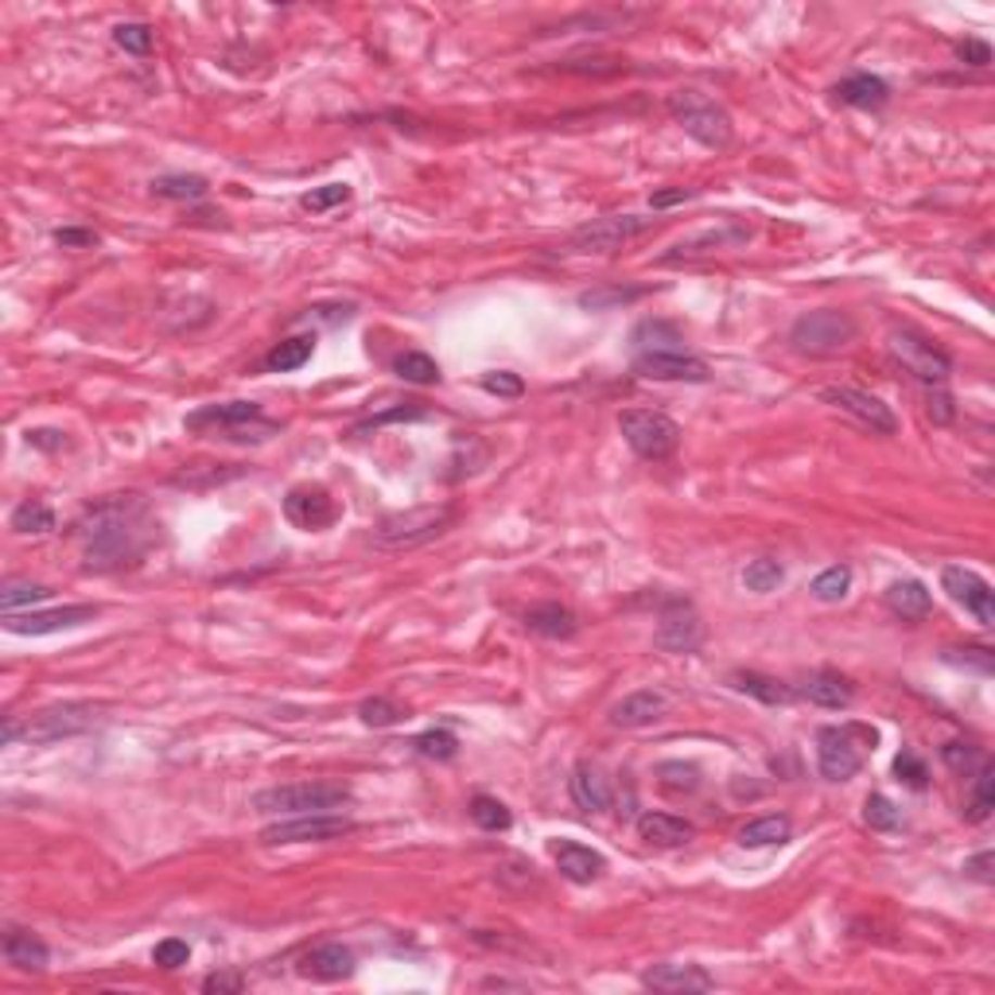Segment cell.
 Segmentation results:
<instances>
[{"mask_svg":"<svg viewBox=\"0 0 995 995\" xmlns=\"http://www.w3.org/2000/svg\"><path fill=\"white\" fill-rule=\"evenodd\" d=\"M9 525H12V533H24V537H43V533H51L55 530V513H51V506H43V502H20L16 510H12V518H9Z\"/></svg>","mask_w":995,"mask_h":995,"instance_id":"39","label":"cell"},{"mask_svg":"<svg viewBox=\"0 0 995 995\" xmlns=\"http://www.w3.org/2000/svg\"><path fill=\"white\" fill-rule=\"evenodd\" d=\"M350 187L346 183H327V187H316V191H307L304 199H299V206L304 211H311V215H327V211H335V206L350 203Z\"/></svg>","mask_w":995,"mask_h":995,"instance_id":"46","label":"cell"},{"mask_svg":"<svg viewBox=\"0 0 995 995\" xmlns=\"http://www.w3.org/2000/svg\"><path fill=\"white\" fill-rule=\"evenodd\" d=\"M187 432H222L226 439H253V444H260V439H269L280 432L277 420H265V412H260V405H253V400H226V405H206V409L191 412V417L183 420Z\"/></svg>","mask_w":995,"mask_h":995,"instance_id":"5","label":"cell"},{"mask_svg":"<svg viewBox=\"0 0 995 995\" xmlns=\"http://www.w3.org/2000/svg\"><path fill=\"white\" fill-rule=\"evenodd\" d=\"M51 599V587L36 584V579H4L0 587V611L4 614H16L20 607H36Z\"/></svg>","mask_w":995,"mask_h":995,"instance_id":"36","label":"cell"},{"mask_svg":"<svg viewBox=\"0 0 995 995\" xmlns=\"http://www.w3.org/2000/svg\"><path fill=\"white\" fill-rule=\"evenodd\" d=\"M311 354H316V339H311V335L284 339V343H277L269 354H265V370L292 373V370H299V366L311 362Z\"/></svg>","mask_w":995,"mask_h":995,"instance_id":"34","label":"cell"},{"mask_svg":"<svg viewBox=\"0 0 995 995\" xmlns=\"http://www.w3.org/2000/svg\"><path fill=\"white\" fill-rule=\"evenodd\" d=\"M358 716H362L366 727H393L400 716H405V712H400V707L393 704L390 697H370V700H362Z\"/></svg>","mask_w":995,"mask_h":995,"instance_id":"49","label":"cell"},{"mask_svg":"<svg viewBox=\"0 0 995 995\" xmlns=\"http://www.w3.org/2000/svg\"><path fill=\"white\" fill-rule=\"evenodd\" d=\"M393 373L409 385H436L439 382V366L432 362L429 354H420V350L397 354V358H393Z\"/></svg>","mask_w":995,"mask_h":995,"instance_id":"38","label":"cell"},{"mask_svg":"<svg viewBox=\"0 0 995 995\" xmlns=\"http://www.w3.org/2000/svg\"><path fill=\"white\" fill-rule=\"evenodd\" d=\"M55 242L63 250H90V245H98V233L82 230V226H63V230H55Z\"/></svg>","mask_w":995,"mask_h":995,"instance_id":"56","label":"cell"},{"mask_svg":"<svg viewBox=\"0 0 995 995\" xmlns=\"http://www.w3.org/2000/svg\"><path fill=\"white\" fill-rule=\"evenodd\" d=\"M820 400L832 405L837 412H844V417H852L859 429L875 432V436H894L898 432V420H894L891 405H883V400L867 390H856V385H825Z\"/></svg>","mask_w":995,"mask_h":995,"instance_id":"11","label":"cell"},{"mask_svg":"<svg viewBox=\"0 0 995 995\" xmlns=\"http://www.w3.org/2000/svg\"><path fill=\"white\" fill-rule=\"evenodd\" d=\"M747 242H751V230H747V226H719V230L692 233V238L677 242L669 253H661V265H680V260L707 257V253L731 250V245H747Z\"/></svg>","mask_w":995,"mask_h":995,"instance_id":"19","label":"cell"},{"mask_svg":"<svg viewBox=\"0 0 995 995\" xmlns=\"http://www.w3.org/2000/svg\"><path fill=\"white\" fill-rule=\"evenodd\" d=\"M152 960H156L160 968H168V972H171V968H179V965H187V960H191V945H187V941H179V937H164L156 949H152Z\"/></svg>","mask_w":995,"mask_h":995,"instance_id":"55","label":"cell"},{"mask_svg":"<svg viewBox=\"0 0 995 995\" xmlns=\"http://www.w3.org/2000/svg\"><path fill=\"white\" fill-rule=\"evenodd\" d=\"M206 191H211V183H206L203 176H160V179H152V195L171 199V203H199V199H206Z\"/></svg>","mask_w":995,"mask_h":995,"instance_id":"35","label":"cell"},{"mask_svg":"<svg viewBox=\"0 0 995 995\" xmlns=\"http://www.w3.org/2000/svg\"><path fill=\"white\" fill-rule=\"evenodd\" d=\"M90 618H98V607L78 603V607H59V611H43V614H4V630L20 634V638H43V634L82 626V623H90Z\"/></svg>","mask_w":995,"mask_h":995,"instance_id":"18","label":"cell"},{"mask_svg":"<svg viewBox=\"0 0 995 995\" xmlns=\"http://www.w3.org/2000/svg\"><path fill=\"white\" fill-rule=\"evenodd\" d=\"M471 820H475L483 832H506V828L513 825L510 809H506L498 798H486V793H479V798H471Z\"/></svg>","mask_w":995,"mask_h":995,"instance_id":"42","label":"cell"},{"mask_svg":"<svg viewBox=\"0 0 995 995\" xmlns=\"http://www.w3.org/2000/svg\"><path fill=\"white\" fill-rule=\"evenodd\" d=\"M28 444L31 447H43V451H55V447L66 444V436H63V432H55V429H36V432H28Z\"/></svg>","mask_w":995,"mask_h":995,"instance_id":"61","label":"cell"},{"mask_svg":"<svg viewBox=\"0 0 995 995\" xmlns=\"http://www.w3.org/2000/svg\"><path fill=\"white\" fill-rule=\"evenodd\" d=\"M567 793H572V801H576V809H584V813H607L611 809V801H614L607 774L591 763H579L576 770H572V778H567Z\"/></svg>","mask_w":995,"mask_h":995,"instance_id":"22","label":"cell"},{"mask_svg":"<svg viewBox=\"0 0 995 995\" xmlns=\"http://www.w3.org/2000/svg\"><path fill=\"white\" fill-rule=\"evenodd\" d=\"M93 727H98L93 704H51L20 724V739H28V743H59V739H75L82 731H93Z\"/></svg>","mask_w":995,"mask_h":995,"instance_id":"10","label":"cell"},{"mask_svg":"<svg viewBox=\"0 0 995 995\" xmlns=\"http://www.w3.org/2000/svg\"><path fill=\"white\" fill-rule=\"evenodd\" d=\"M552 856H557V867H560V875H564L567 883H596L599 875H603V867H607V859L599 856L596 847H587V844H576V840H560L557 847H552Z\"/></svg>","mask_w":995,"mask_h":995,"instance_id":"24","label":"cell"},{"mask_svg":"<svg viewBox=\"0 0 995 995\" xmlns=\"http://www.w3.org/2000/svg\"><path fill=\"white\" fill-rule=\"evenodd\" d=\"M886 350H891L894 362L903 366L914 382L926 385V390L949 385V373H953L949 354L937 350V346L921 335V331H914V327H894L891 339H886Z\"/></svg>","mask_w":995,"mask_h":995,"instance_id":"7","label":"cell"},{"mask_svg":"<svg viewBox=\"0 0 995 995\" xmlns=\"http://www.w3.org/2000/svg\"><path fill=\"white\" fill-rule=\"evenodd\" d=\"M669 113L680 129L689 132L692 140H700L704 149L724 152L731 140H736V125H731V113L719 102H712L707 93L700 90H677L669 98Z\"/></svg>","mask_w":995,"mask_h":995,"instance_id":"4","label":"cell"},{"mask_svg":"<svg viewBox=\"0 0 995 995\" xmlns=\"http://www.w3.org/2000/svg\"><path fill=\"white\" fill-rule=\"evenodd\" d=\"M692 832H697V828H692L689 820L673 817V813H642V817H638V837H642L646 844H653V847H680V844H689Z\"/></svg>","mask_w":995,"mask_h":995,"instance_id":"25","label":"cell"},{"mask_svg":"<svg viewBox=\"0 0 995 995\" xmlns=\"http://www.w3.org/2000/svg\"><path fill=\"white\" fill-rule=\"evenodd\" d=\"M618 432H623V439L630 444L634 456L646 459V463L669 459L680 444L677 420L665 417V412H658V409H626L623 417H618Z\"/></svg>","mask_w":995,"mask_h":995,"instance_id":"8","label":"cell"},{"mask_svg":"<svg viewBox=\"0 0 995 995\" xmlns=\"http://www.w3.org/2000/svg\"><path fill=\"white\" fill-rule=\"evenodd\" d=\"M864 820L875 828V832H894V828L903 825V809H898L891 798H883V793H871V798L864 801Z\"/></svg>","mask_w":995,"mask_h":995,"instance_id":"44","label":"cell"},{"mask_svg":"<svg viewBox=\"0 0 995 995\" xmlns=\"http://www.w3.org/2000/svg\"><path fill=\"white\" fill-rule=\"evenodd\" d=\"M354 820L343 813H304V817L277 820V825L260 828V844L280 847V844H327V840L350 837Z\"/></svg>","mask_w":995,"mask_h":995,"instance_id":"9","label":"cell"},{"mask_svg":"<svg viewBox=\"0 0 995 995\" xmlns=\"http://www.w3.org/2000/svg\"><path fill=\"white\" fill-rule=\"evenodd\" d=\"M941 758H945V766H949L953 774H968L984 763V754H980L972 743H945L941 747Z\"/></svg>","mask_w":995,"mask_h":995,"instance_id":"52","label":"cell"},{"mask_svg":"<svg viewBox=\"0 0 995 995\" xmlns=\"http://www.w3.org/2000/svg\"><path fill=\"white\" fill-rule=\"evenodd\" d=\"M689 199H692L689 187H673V191H658V195L650 199V206H653V211H669V206L689 203Z\"/></svg>","mask_w":995,"mask_h":995,"instance_id":"60","label":"cell"},{"mask_svg":"<svg viewBox=\"0 0 995 995\" xmlns=\"http://www.w3.org/2000/svg\"><path fill=\"white\" fill-rule=\"evenodd\" d=\"M245 987V980L238 977V972H211V977L203 980V992L211 995H238Z\"/></svg>","mask_w":995,"mask_h":995,"instance_id":"57","label":"cell"},{"mask_svg":"<svg viewBox=\"0 0 995 995\" xmlns=\"http://www.w3.org/2000/svg\"><path fill=\"white\" fill-rule=\"evenodd\" d=\"M781 579H786V567H781L778 560H770V557H758V560H751V564L743 567V584H747V591H754V596L778 591Z\"/></svg>","mask_w":995,"mask_h":995,"instance_id":"41","label":"cell"},{"mask_svg":"<svg viewBox=\"0 0 995 995\" xmlns=\"http://www.w3.org/2000/svg\"><path fill=\"white\" fill-rule=\"evenodd\" d=\"M817 766H820V778H828V781L856 778L859 766H864V754H859L856 739H852L847 727H820L817 731Z\"/></svg>","mask_w":995,"mask_h":995,"instance_id":"16","label":"cell"},{"mask_svg":"<svg viewBox=\"0 0 995 995\" xmlns=\"http://www.w3.org/2000/svg\"><path fill=\"white\" fill-rule=\"evenodd\" d=\"M665 712H669V700L661 697L658 689H638L611 707V727H618V731H638V727H653Z\"/></svg>","mask_w":995,"mask_h":995,"instance_id":"21","label":"cell"},{"mask_svg":"<svg viewBox=\"0 0 995 995\" xmlns=\"http://www.w3.org/2000/svg\"><path fill=\"white\" fill-rule=\"evenodd\" d=\"M945 661L953 665H977L980 673H992V650H945Z\"/></svg>","mask_w":995,"mask_h":995,"instance_id":"59","label":"cell"},{"mask_svg":"<svg viewBox=\"0 0 995 995\" xmlns=\"http://www.w3.org/2000/svg\"><path fill=\"white\" fill-rule=\"evenodd\" d=\"M350 801V786L343 781H292L272 786L253 798V809L265 817H304V813H335Z\"/></svg>","mask_w":995,"mask_h":995,"instance_id":"2","label":"cell"},{"mask_svg":"<svg viewBox=\"0 0 995 995\" xmlns=\"http://www.w3.org/2000/svg\"><path fill=\"white\" fill-rule=\"evenodd\" d=\"M82 557L90 572H117L137 564L152 545V518L140 494H113L78 521Z\"/></svg>","mask_w":995,"mask_h":995,"instance_id":"1","label":"cell"},{"mask_svg":"<svg viewBox=\"0 0 995 995\" xmlns=\"http://www.w3.org/2000/svg\"><path fill=\"white\" fill-rule=\"evenodd\" d=\"M801 697L809 700V704L817 707H847L852 700H856V689H852V680L840 677V673H813L809 680H805V689H801Z\"/></svg>","mask_w":995,"mask_h":995,"instance_id":"28","label":"cell"},{"mask_svg":"<svg viewBox=\"0 0 995 995\" xmlns=\"http://www.w3.org/2000/svg\"><path fill=\"white\" fill-rule=\"evenodd\" d=\"M113 43L122 47V51H129V55L144 59V55H152L156 36H152L149 24H117V28H113Z\"/></svg>","mask_w":995,"mask_h":995,"instance_id":"47","label":"cell"},{"mask_svg":"<svg viewBox=\"0 0 995 995\" xmlns=\"http://www.w3.org/2000/svg\"><path fill=\"white\" fill-rule=\"evenodd\" d=\"M837 98L844 105H852V110H879L891 98V86L875 75H852L837 86Z\"/></svg>","mask_w":995,"mask_h":995,"instance_id":"30","label":"cell"},{"mask_svg":"<svg viewBox=\"0 0 995 995\" xmlns=\"http://www.w3.org/2000/svg\"><path fill=\"white\" fill-rule=\"evenodd\" d=\"M669 350H689L685 335L665 319H646L634 331V354H669Z\"/></svg>","mask_w":995,"mask_h":995,"instance_id":"31","label":"cell"},{"mask_svg":"<svg viewBox=\"0 0 995 995\" xmlns=\"http://www.w3.org/2000/svg\"><path fill=\"white\" fill-rule=\"evenodd\" d=\"M658 781H661V790H669V793H697L700 770L692 763H661Z\"/></svg>","mask_w":995,"mask_h":995,"instance_id":"45","label":"cell"},{"mask_svg":"<svg viewBox=\"0 0 995 995\" xmlns=\"http://www.w3.org/2000/svg\"><path fill=\"white\" fill-rule=\"evenodd\" d=\"M634 373L646 378V382H692V385L712 382V366L689 350L634 354Z\"/></svg>","mask_w":995,"mask_h":995,"instance_id":"15","label":"cell"},{"mask_svg":"<svg viewBox=\"0 0 995 995\" xmlns=\"http://www.w3.org/2000/svg\"><path fill=\"white\" fill-rule=\"evenodd\" d=\"M456 521V506H412V510H400L382 518V525L373 530V540L382 549H417V545H429V540L444 537Z\"/></svg>","mask_w":995,"mask_h":995,"instance_id":"6","label":"cell"},{"mask_svg":"<svg viewBox=\"0 0 995 995\" xmlns=\"http://www.w3.org/2000/svg\"><path fill=\"white\" fill-rule=\"evenodd\" d=\"M886 611L898 614L903 623H918L933 611L930 587L918 584V579H898V584L886 587Z\"/></svg>","mask_w":995,"mask_h":995,"instance_id":"26","label":"cell"},{"mask_svg":"<svg viewBox=\"0 0 995 995\" xmlns=\"http://www.w3.org/2000/svg\"><path fill=\"white\" fill-rule=\"evenodd\" d=\"M653 230V218L646 215H607V218H591L579 230H572L567 238V250L572 253H611L618 245H626L638 233Z\"/></svg>","mask_w":995,"mask_h":995,"instance_id":"12","label":"cell"},{"mask_svg":"<svg viewBox=\"0 0 995 995\" xmlns=\"http://www.w3.org/2000/svg\"><path fill=\"white\" fill-rule=\"evenodd\" d=\"M813 599L817 603H840V599L852 591V567L847 564H832V567H825L817 579H813Z\"/></svg>","mask_w":995,"mask_h":995,"instance_id":"40","label":"cell"},{"mask_svg":"<svg viewBox=\"0 0 995 995\" xmlns=\"http://www.w3.org/2000/svg\"><path fill=\"white\" fill-rule=\"evenodd\" d=\"M965 871L972 875V879H980V883H992V852H980V856H972L965 864Z\"/></svg>","mask_w":995,"mask_h":995,"instance_id":"62","label":"cell"},{"mask_svg":"<svg viewBox=\"0 0 995 995\" xmlns=\"http://www.w3.org/2000/svg\"><path fill=\"white\" fill-rule=\"evenodd\" d=\"M894 778L906 781L910 790H926V786H930V770H926V763H921L914 751H903L894 758Z\"/></svg>","mask_w":995,"mask_h":995,"instance_id":"51","label":"cell"},{"mask_svg":"<svg viewBox=\"0 0 995 995\" xmlns=\"http://www.w3.org/2000/svg\"><path fill=\"white\" fill-rule=\"evenodd\" d=\"M638 296H642V289H596V292H584V296H579V307H591V311H607V307L634 304Z\"/></svg>","mask_w":995,"mask_h":995,"instance_id":"50","label":"cell"},{"mask_svg":"<svg viewBox=\"0 0 995 995\" xmlns=\"http://www.w3.org/2000/svg\"><path fill=\"white\" fill-rule=\"evenodd\" d=\"M957 59L968 66H987L992 63V47L984 39H965V43H957Z\"/></svg>","mask_w":995,"mask_h":995,"instance_id":"58","label":"cell"},{"mask_svg":"<svg viewBox=\"0 0 995 995\" xmlns=\"http://www.w3.org/2000/svg\"><path fill=\"white\" fill-rule=\"evenodd\" d=\"M727 685L736 692H747V697L763 700V704H790L793 700V689L790 685H781L778 677H766V673H751V669H739L727 677Z\"/></svg>","mask_w":995,"mask_h":995,"instance_id":"32","label":"cell"},{"mask_svg":"<svg viewBox=\"0 0 995 995\" xmlns=\"http://www.w3.org/2000/svg\"><path fill=\"white\" fill-rule=\"evenodd\" d=\"M483 385L486 393H494V397H521L525 393V382H521L518 373H510V370H490V373H483Z\"/></svg>","mask_w":995,"mask_h":995,"instance_id":"54","label":"cell"},{"mask_svg":"<svg viewBox=\"0 0 995 995\" xmlns=\"http://www.w3.org/2000/svg\"><path fill=\"white\" fill-rule=\"evenodd\" d=\"M859 327L856 319L840 311V307H817V311H805V316L793 319L790 327V346L805 358H832V354L847 350L856 343Z\"/></svg>","mask_w":995,"mask_h":995,"instance_id":"3","label":"cell"},{"mask_svg":"<svg viewBox=\"0 0 995 995\" xmlns=\"http://www.w3.org/2000/svg\"><path fill=\"white\" fill-rule=\"evenodd\" d=\"M525 626L540 638H572L579 630L576 611H567L560 603H537L525 611Z\"/></svg>","mask_w":995,"mask_h":995,"instance_id":"29","label":"cell"},{"mask_svg":"<svg viewBox=\"0 0 995 995\" xmlns=\"http://www.w3.org/2000/svg\"><path fill=\"white\" fill-rule=\"evenodd\" d=\"M4 960L20 968V972H43L47 960H51V949L31 930H9L4 933Z\"/></svg>","mask_w":995,"mask_h":995,"instance_id":"27","label":"cell"},{"mask_svg":"<svg viewBox=\"0 0 995 995\" xmlns=\"http://www.w3.org/2000/svg\"><path fill=\"white\" fill-rule=\"evenodd\" d=\"M926 412H930L933 424H953V420H957V405H953L949 385H933V390H926Z\"/></svg>","mask_w":995,"mask_h":995,"instance_id":"53","label":"cell"},{"mask_svg":"<svg viewBox=\"0 0 995 995\" xmlns=\"http://www.w3.org/2000/svg\"><path fill=\"white\" fill-rule=\"evenodd\" d=\"M417 747L424 758H436V763H451L459 754V739L451 736V731H444V727H436V731H424V736H417Z\"/></svg>","mask_w":995,"mask_h":995,"instance_id":"48","label":"cell"},{"mask_svg":"<svg viewBox=\"0 0 995 995\" xmlns=\"http://www.w3.org/2000/svg\"><path fill=\"white\" fill-rule=\"evenodd\" d=\"M642 987L665 995H689V992H712L716 980L707 977L700 965H653L642 972Z\"/></svg>","mask_w":995,"mask_h":995,"instance_id":"20","label":"cell"},{"mask_svg":"<svg viewBox=\"0 0 995 995\" xmlns=\"http://www.w3.org/2000/svg\"><path fill=\"white\" fill-rule=\"evenodd\" d=\"M284 518H289L296 530L319 533L339 518V510H335V498H331L323 486H292V490L284 494Z\"/></svg>","mask_w":995,"mask_h":995,"instance_id":"17","label":"cell"},{"mask_svg":"<svg viewBox=\"0 0 995 995\" xmlns=\"http://www.w3.org/2000/svg\"><path fill=\"white\" fill-rule=\"evenodd\" d=\"M995 809V770L992 763H980L977 766V781H972V801H968V813L965 817L972 820V825H984L987 817H992Z\"/></svg>","mask_w":995,"mask_h":995,"instance_id":"37","label":"cell"},{"mask_svg":"<svg viewBox=\"0 0 995 995\" xmlns=\"http://www.w3.org/2000/svg\"><path fill=\"white\" fill-rule=\"evenodd\" d=\"M653 646L665 653H697L704 646V618L689 599H669L658 618V634Z\"/></svg>","mask_w":995,"mask_h":995,"instance_id":"13","label":"cell"},{"mask_svg":"<svg viewBox=\"0 0 995 995\" xmlns=\"http://www.w3.org/2000/svg\"><path fill=\"white\" fill-rule=\"evenodd\" d=\"M429 417V405L424 400H405V405H397V409H385V412H378V417H370V420H362L358 429H354V436H366V432H378V429H385V424H409V420H424Z\"/></svg>","mask_w":995,"mask_h":995,"instance_id":"43","label":"cell"},{"mask_svg":"<svg viewBox=\"0 0 995 995\" xmlns=\"http://www.w3.org/2000/svg\"><path fill=\"white\" fill-rule=\"evenodd\" d=\"M299 972L311 980H323V984H335V980H350L354 977V953L339 941H327V945H316L299 960Z\"/></svg>","mask_w":995,"mask_h":995,"instance_id":"23","label":"cell"},{"mask_svg":"<svg viewBox=\"0 0 995 995\" xmlns=\"http://www.w3.org/2000/svg\"><path fill=\"white\" fill-rule=\"evenodd\" d=\"M790 837H793V820L786 813H770V817H758L739 828V844L743 847H774L786 844Z\"/></svg>","mask_w":995,"mask_h":995,"instance_id":"33","label":"cell"},{"mask_svg":"<svg viewBox=\"0 0 995 995\" xmlns=\"http://www.w3.org/2000/svg\"><path fill=\"white\" fill-rule=\"evenodd\" d=\"M941 587H945L953 603L965 607L980 626H995V591L984 576L972 572V567L949 564L945 572H941Z\"/></svg>","mask_w":995,"mask_h":995,"instance_id":"14","label":"cell"}]
</instances>
